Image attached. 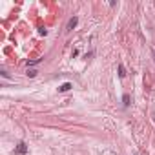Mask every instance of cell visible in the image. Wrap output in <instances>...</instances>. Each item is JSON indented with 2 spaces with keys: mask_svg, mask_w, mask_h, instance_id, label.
I'll return each mask as SVG.
<instances>
[{
  "mask_svg": "<svg viewBox=\"0 0 155 155\" xmlns=\"http://www.w3.org/2000/svg\"><path fill=\"white\" fill-rule=\"evenodd\" d=\"M75 26H77V18H75V17H73V18H71V20H69V22H68V31H71V29H73V28H75Z\"/></svg>",
  "mask_w": 155,
  "mask_h": 155,
  "instance_id": "7a4b0ae2",
  "label": "cell"
},
{
  "mask_svg": "<svg viewBox=\"0 0 155 155\" xmlns=\"http://www.w3.org/2000/svg\"><path fill=\"white\" fill-rule=\"evenodd\" d=\"M119 71H120L119 75H120V77H122V79H124V77H126V71H124V66H122V64L119 66Z\"/></svg>",
  "mask_w": 155,
  "mask_h": 155,
  "instance_id": "277c9868",
  "label": "cell"
},
{
  "mask_svg": "<svg viewBox=\"0 0 155 155\" xmlns=\"http://www.w3.org/2000/svg\"><path fill=\"white\" fill-rule=\"evenodd\" d=\"M68 90H71V84H69V82H64V84L58 88V91H68Z\"/></svg>",
  "mask_w": 155,
  "mask_h": 155,
  "instance_id": "3957f363",
  "label": "cell"
},
{
  "mask_svg": "<svg viewBox=\"0 0 155 155\" xmlns=\"http://www.w3.org/2000/svg\"><path fill=\"white\" fill-rule=\"evenodd\" d=\"M26 151H28L26 142H18V146H17V150H15V155H26Z\"/></svg>",
  "mask_w": 155,
  "mask_h": 155,
  "instance_id": "6da1fadb",
  "label": "cell"
},
{
  "mask_svg": "<svg viewBox=\"0 0 155 155\" xmlns=\"http://www.w3.org/2000/svg\"><path fill=\"white\" fill-rule=\"evenodd\" d=\"M35 75H37V71H35V69H29V71H28V77H35Z\"/></svg>",
  "mask_w": 155,
  "mask_h": 155,
  "instance_id": "8992f818",
  "label": "cell"
},
{
  "mask_svg": "<svg viewBox=\"0 0 155 155\" xmlns=\"http://www.w3.org/2000/svg\"><path fill=\"white\" fill-rule=\"evenodd\" d=\"M122 101H124V106H128V104H130V97H128V95H124V97H122Z\"/></svg>",
  "mask_w": 155,
  "mask_h": 155,
  "instance_id": "5b68a950",
  "label": "cell"
}]
</instances>
